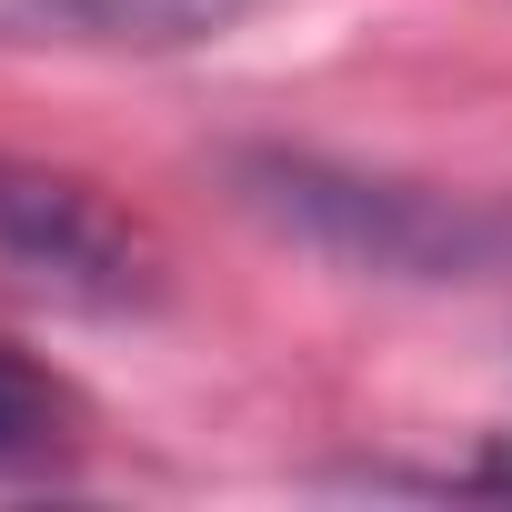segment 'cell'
Masks as SVG:
<instances>
[{"label":"cell","instance_id":"6da1fadb","mask_svg":"<svg viewBox=\"0 0 512 512\" xmlns=\"http://www.w3.org/2000/svg\"><path fill=\"white\" fill-rule=\"evenodd\" d=\"M0 292L61 312H131L151 302V241L71 171L0 161Z\"/></svg>","mask_w":512,"mask_h":512},{"label":"cell","instance_id":"7a4b0ae2","mask_svg":"<svg viewBox=\"0 0 512 512\" xmlns=\"http://www.w3.org/2000/svg\"><path fill=\"white\" fill-rule=\"evenodd\" d=\"M262 0H0L11 51H191L251 21Z\"/></svg>","mask_w":512,"mask_h":512},{"label":"cell","instance_id":"3957f363","mask_svg":"<svg viewBox=\"0 0 512 512\" xmlns=\"http://www.w3.org/2000/svg\"><path fill=\"white\" fill-rule=\"evenodd\" d=\"M71 452V392L0 342V472H41Z\"/></svg>","mask_w":512,"mask_h":512}]
</instances>
